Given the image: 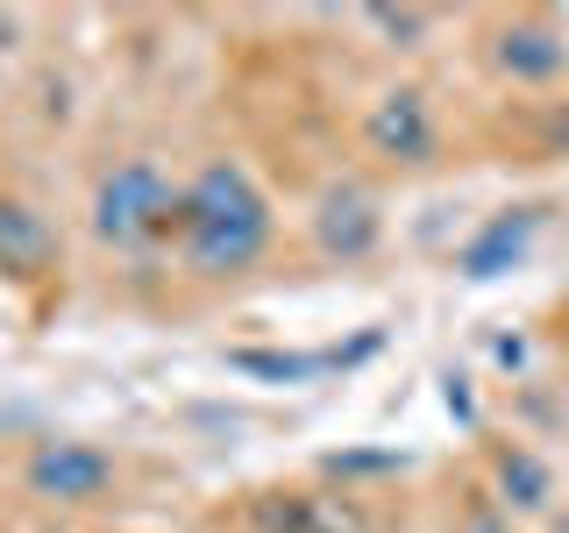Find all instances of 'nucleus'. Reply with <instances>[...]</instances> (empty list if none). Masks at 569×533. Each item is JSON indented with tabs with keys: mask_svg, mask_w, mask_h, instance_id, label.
<instances>
[{
	"mask_svg": "<svg viewBox=\"0 0 569 533\" xmlns=\"http://www.w3.org/2000/svg\"><path fill=\"white\" fill-rule=\"evenodd\" d=\"M278 213L263 200V185L249 178L236 157H207L200 171L186 178V200H178V263L192 278H236L271 249Z\"/></svg>",
	"mask_w": 569,
	"mask_h": 533,
	"instance_id": "f257e3e1",
	"label": "nucleus"
},
{
	"mask_svg": "<svg viewBox=\"0 0 569 533\" xmlns=\"http://www.w3.org/2000/svg\"><path fill=\"white\" fill-rule=\"evenodd\" d=\"M178 200H186V185L164 171V164H150V157H121L114 171L93 185V235L107 249H157V242H171V228H178Z\"/></svg>",
	"mask_w": 569,
	"mask_h": 533,
	"instance_id": "f03ea898",
	"label": "nucleus"
},
{
	"mask_svg": "<svg viewBox=\"0 0 569 533\" xmlns=\"http://www.w3.org/2000/svg\"><path fill=\"white\" fill-rule=\"evenodd\" d=\"M363 150L391 171H427L441 157V121L420 86H385L363 114Z\"/></svg>",
	"mask_w": 569,
	"mask_h": 533,
	"instance_id": "7ed1b4c3",
	"label": "nucleus"
},
{
	"mask_svg": "<svg viewBox=\"0 0 569 533\" xmlns=\"http://www.w3.org/2000/svg\"><path fill=\"white\" fill-rule=\"evenodd\" d=\"M485 64L506 86H556L569 71V36L548 14H498L485 29Z\"/></svg>",
	"mask_w": 569,
	"mask_h": 533,
	"instance_id": "20e7f679",
	"label": "nucleus"
},
{
	"mask_svg": "<svg viewBox=\"0 0 569 533\" xmlns=\"http://www.w3.org/2000/svg\"><path fill=\"white\" fill-rule=\"evenodd\" d=\"M107 484H114V462L86 441H36L29 449V491L50 505H93Z\"/></svg>",
	"mask_w": 569,
	"mask_h": 533,
	"instance_id": "39448f33",
	"label": "nucleus"
},
{
	"mask_svg": "<svg viewBox=\"0 0 569 533\" xmlns=\"http://www.w3.org/2000/svg\"><path fill=\"white\" fill-rule=\"evenodd\" d=\"M50 263H58V228L43 221V207L22 192H0V278L36 284Z\"/></svg>",
	"mask_w": 569,
	"mask_h": 533,
	"instance_id": "423d86ee",
	"label": "nucleus"
},
{
	"mask_svg": "<svg viewBox=\"0 0 569 533\" xmlns=\"http://www.w3.org/2000/svg\"><path fill=\"white\" fill-rule=\"evenodd\" d=\"M378 235H385V221H378V200H370L363 185H328V192H320L313 242L328 249V257L356 263V257H370V249H378Z\"/></svg>",
	"mask_w": 569,
	"mask_h": 533,
	"instance_id": "0eeeda50",
	"label": "nucleus"
},
{
	"mask_svg": "<svg viewBox=\"0 0 569 533\" xmlns=\"http://www.w3.org/2000/svg\"><path fill=\"white\" fill-rule=\"evenodd\" d=\"M257 533H363V512L328 491H271L249 505Z\"/></svg>",
	"mask_w": 569,
	"mask_h": 533,
	"instance_id": "6e6552de",
	"label": "nucleus"
},
{
	"mask_svg": "<svg viewBox=\"0 0 569 533\" xmlns=\"http://www.w3.org/2000/svg\"><path fill=\"white\" fill-rule=\"evenodd\" d=\"M491 484H498V497L491 505L506 512H548L556 505V470H548L533 449H520V441H506V449H491Z\"/></svg>",
	"mask_w": 569,
	"mask_h": 533,
	"instance_id": "1a4fd4ad",
	"label": "nucleus"
},
{
	"mask_svg": "<svg viewBox=\"0 0 569 533\" xmlns=\"http://www.w3.org/2000/svg\"><path fill=\"white\" fill-rule=\"evenodd\" d=\"M533 221H541L533 207H506V213H491V221H485V235H470V242H462L456 271H462V278H498V271H506V263L527 249Z\"/></svg>",
	"mask_w": 569,
	"mask_h": 533,
	"instance_id": "9d476101",
	"label": "nucleus"
},
{
	"mask_svg": "<svg viewBox=\"0 0 569 533\" xmlns=\"http://www.w3.org/2000/svg\"><path fill=\"white\" fill-rule=\"evenodd\" d=\"M370 22H378L385 36H399V50H420L413 36L435 29V14H427V8H370Z\"/></svg>",
	"mask_w": 569,
	"mask_h": 533,
	"instance_id": "9b49d317",
	"label": "nucleus"
},
{
	"mask_svg": "<svg viewBox=\"0 0 569 533\" xmlns=\"http://www.w3.org/2000/svg\"><path fill=\"white\" fill-rule=\"evenodd\" d=\"M462 533H512V520L498 505H470V512H462Z\"/></svg>",
	"mask_w": 569,
	"mask_h": 533,
	"instance_id": "f8f14e48",
	"label": "nucleus"
}]
</instances>
